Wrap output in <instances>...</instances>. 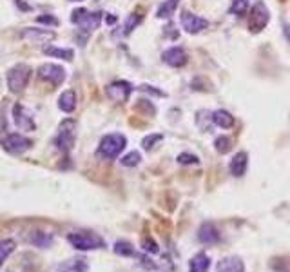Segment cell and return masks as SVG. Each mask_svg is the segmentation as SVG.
I'll list each match as a JSON object with an SVG mask.
<instances>
[{
    "label": "cell",
    "mask_w": 290,
    "mask_h": 272,
    "mask_svg": "<svg viewBox=\"0 0 290 272\" xmlns=\"http://www.w3.org/2000/svg\"><path fill=\"white\" fill-rule=\"evenodd\" d=\"M125 145H127L125 136L120 134V132H111V134H105L100 140L96 154L100 158H103V160H115V158L120 156V152L125 149Z\"/></svg>",
    "instance_id": "6da1fadb"
},
{
    "label": "cell",
    "mask_w": 290,
    "mask_h": 272,
    "mask_svg": "<svg viewBox=\"0 0 290 272\" xmlns=\"http://www.w3.org/2000/svg\"><path fill=\"white\" fill-rule=\"evenodd\" d=\"M68 241L76 248V251H96V248L105 247L103 238L98 234L89 231H80V232H71L68 236Z\"/></svg>",
    "instance_id": "7a4b0ae2"
},
{
    "label": "cell",
    "mask_w": 290,
    "mask_h": 272,
    "mask_svg": "<svg viewBox=\"0 0 290 272\" xmlns=\"http://www.w3.org/2000/svg\"><path fill=\"white\" fill-rule=\"evenodd\" d=\"M102 15L103 13L100 11H87V9L80 8L71 13V22L89 35V33L96 31V29L100 28V24H102Z\"/></svg>",
    "instance_id": "3957f363"
},
{
    "label": "cell",
    "mask_w": 290,
    "mask_h": 272,
    "mask_svg": "<svg viewBox=\"0 0 290 272\" xmlns=\"http://www.w3.org/2000/svg\"><path fill=\"white\" fill-rule=\"evenodd\" d=\"M31 67L28 64H16L6 75V80H8V87L11 93H22L29 84V78H31Z\"/></svg>",
    "instance_id": "277c9868"
},
{
    "label": "cell",
    "mask_w": 290,
    "mask_h": 272,
    "mask_svg": "<svg viewBox=\"0 0 290 272\" xmlns=\"http://www.w3.org/2000/svg\"><path fill=\"white\" fill-rule=\"evenodd\" d=\"M76 140V122L68 118L58 125V134L55 138V145L60 152H71Z\"/></svg>",
    "instance_id": "5b68a950"
},
{
    "label": "cell",
    "mask_w": 290,
    "mask_h": 272,
    "mask_svg": "<svg viewBox=\"0 0 290 272\" xmlns=\"http://www.w3.org/2000/svg\"><path fill=\"white\" fill-rule=\"evenodd\" d=\"M269 20H271V11H269V8L265 6L263 0H258L254 8H252L251 15H249V29L252 33L263 31L266 28V24H269Z\"/></svg>",
    "instance_id": "8992f818"
},
{
    "label": "cell",
    "mask_w": 290,
    "mask_h": 272,
    "mask_svg": "<svg viewBox=\"0 0 290 272\" xmlns=\"http://www.w3.org/2000/svg\"><path fill=\"white\" fill-rule=\"evenodd\" d=\"M38 76L44 82H49L51 85L58 87L65 82L68 78V71L58 64H42L38 67Z\"/></svg>",
    "instance_id": "52a82bcc"
},
{
    "label": "cell",
    "mask_w": 290,
    "mask_h": 272,
    "mask_svg": "<svg viewBox=\"0 0 290 272\" xmlns=\"http://www.w3.org/2000/svg\"><path fill=\"white\" fill-rule=\"evenodd\" d=\"M13 122H15V125L20 129V131L24 132H31L36 129V124H35V116H33V112L29 111L26 105L22 104H15L13 105Z\"/></svg>",
    "instance_id": "ba28073f"
},
{
    "label": "cell",
    "mask_w": 290,
    "mask_h": 272,
    "mask_svg": "<svg viewBox=\"0 0 290 272\" xmlns=\"http://www.w3.org/2000/svg\"><path fill=\"white\" fill-rule=\"evenodd\" d=\"M56 33L51 29H44V28H26L20 31V38L29 44L35 46H42V44H49L51 40H55Z\"/></svg>",
    "instance_id": "9c48e42d"
},
{
    "label": "cell",
    "mask_w": 290,
    "mask_h": 272,
    "mask_svg": "<svg viewBox=\"0 0 290 272\" xmlns=\"http://www.w3.org/2000/svg\"><path fill=\"white\" fill-rule=\"evenodd\" d=\"M2 147L6 149L11 154H22V152L29 151L33 147V142L29 140L28 136L18 134V132H11L2 140Z\"/></svg>",
    "instance_id": "30bf717a"
},
{
    "label": "cell",
    "mask_w": 290,
    "mask_h": 272,
    "mask_svg": "<svg viewBox=\"0 0 290 272\" xmlns=\"http://www.w3.org/2000/svg\"><path fill=\"white\" fill-rule=\"evenodd\" d=\"M180 22H182V28L185 29V33H189V35H198L203 29L209 28V22L205 18H202V16L194 15L191 11H182Z\"/></svg>",
    "instance_id": "8fae6325"
},
{
    "label": "cell",
    "mask_w": 290,
    "mask_h": 272,
    "mask_svg": "<svg viewBox=\"0 0 290 272\" xmlns=\"http://www.w3.org/2000/svg\"><path fill=\"white\" fill-rule=\"evenodd\" d=\"M105 93H107V96L113 102H120V104H123V102L129 100V96H131V93H132V85L125 80H116V82H113V84L107 85Z\"/></svg>",
    "instance_id": "7c38bea8"
},
{
    "label": "cell",
    "mask_w": 290,
    "mask_h": 272,
    "mask_svg": "<svg viewBox=\"0 0 290 272\" xmlns=\"http://www.w3.org/2000/svg\"><path fill=\"white\" fill-rule=\"evenodd\" d=\"M162 60L171 67H183L187 64V53L183 48H169L167 51H163Z\"/></svg>",
    "instance_id": "4fadbf2b"
},
{
    "label": "cell",
    "mask_w": 290,
    "mask_h": 272,
    "mask_svg": "<svg viewBox=\"0 0 290 272\" xmlns=\"http://www.w3.org/2000/svg\"><path fill=\"white\" fill-rule=\"evenodd\" d=\"M198 240L205 245H216L219 243L221 236H219V231L216 229V225L207 221V223H203L202 227L198 229Z\"/></svg>",
    "instance_id": "5bb4252c"
},
{
    "label": "cell",
    "mask_w": 290,
    "mask_h": 272,
    "mask_svg": "<svg viewBox=\"0 0 290 272\" xmlns=\"http://www.w3.org/2000/svg\"><path fill=\"white\" fill-rule=\"evenodd\" d=\"M216 272H245V265L238 256H229L218 261Z\"/></svg>",
    "instance_id": "9a60e30c"
},
{
    "label": "cell",
    "mask_w": 290,
    "mask_h": 272,
    "mask_svg": "<svg viewBox=\"0 0 290 272\" xmlns=\"http://www.w3.org/2000/svg\"><path fill=\"white\" fill-rule=\"evenodd\" d=\"M247 165H249V154L241 151V152H238V154H234V158H232L231 164H229V171H231L232 176L239 178L245 174Z\"/></svg>",
    "instance_id": "2e32d148"
},
{
    "label": "cell",
    "mask_w": 290,
    "mask_h": 272,
    "mask_svg": "<svg viewBox=\"0 0 290 272\" xmlns=\"http://www.w3.org/2000/svg\"><path fill=\"white\" fill-rule=\"evenodd\" d=\"M209 268H211V258L205 252H198L189 261V272H209Z\"/></svg>",
    "instance_id": "e0dca14e"
},
{
    "label": "cell",
    "mask_w": 290,
    "mask_h": 272,
    "mask_svg": "<svg viewBox=\"0 0 290 272\" xmlns=\"http://www.w3.org/2000/svg\"><path fill=\"white\" fill-rule=\"evenodd\" d=\"M89 265L85 258H73L60 265L56 272H87Z\"/></svg>",
    "instance_id": "ac0fdd59"
},
{
    "label": "cell",
    "mask_w": 290,
    "mask_h": 272,
    "mask_svg": "<svg viewBox=\"0 0 290 272\" xmlns=\"http://www.w3.org/2000/svg\"><path fill=\"white\" fill-rule=\"evenodd\" d=\"M42 53L46 56H51V58H62V60L71 62L73 56H75V51L69 48H55V46H44L42 48Z\"/></svg>",
    "instance_id": "d6986e66"
},
{
    "label": "cell",
    "mask_w": 290,
    "mask_h": 272,
    "mask_svg": "<svg viewBox=\"0 0 290 272\" xmlns=\"http://www.w3.org/2000/svg\"><path fill=\"white\" fill-rule=\"evenodd\" d=\"M58 109L64 112H73L76 109V93L75 91H64L58 96Z\"/></svg>",
    "instance_id": "ffe728a7"
},
{
    "label": "cell",
    "mask_w": 290,
    "mask_h": 272,
    "mask_svg": "<svg viewBox=\"0 0 290 272\" xmlns=\"http://www.w3.org/2000/svg\"><path fill=\"white\" fill-rule=\"evenodd\" d=\"M53 234H48V232L44 231H33L31 234H29V241H31L35 247L38 248H48L53 245Z\"/></svg>",
    "instance_id": "44dd1931"
},
{
    "label": "cell",
    "mask_w": 290,
    "mask_h": 272,
    "mask_svg": "<svg viewBox=\"0 0 290 272\" xmlns=\"http://www.w3.org/2000/svg\"><path fill=\"white\" fill-rule=\"evenodd\" d=\"M212 122L221 129H231L234 125V116L225 109H218L212 112Z\"/></svg>",
    "instance_id": "7402d4cb"
},
{
    "label": "cell",
    "mask_w": 290,
    "mask_h": 272,
    "mask_svg": "<svg viewBox=\"0 0 290 272\" xmlns=\"http://www.w3.org/2000/svg\"><path fill=\"white\" fill-rule=\"evenodd\" d=\"M180 0H163V4L158 8V11H156V16L158 18H171L172 15H174L176 8H178Z\"/></svg>",
    "instance_id": "603a6c76"
},
{
    "label": "cell",
    "mask_w": 290,
    "mask_h": 272,
    "mask_svg": "<svg viewBox=\"0 0 290 272\" xmlns=\"http://www.w3.org/2000/svg\"><path fill=\"white\" fill-rule=\"evenodd\" d=\"M13 251H15V241L13 240H2L0 241V267H2L4 261L11 256Z\"/></svg>",
    "instance_id": "cb8c5ba5"
},
{
    "label": "cell",
    "mask_w": 290,
    "mask_h": 272,
    "mask_svg": "<svg viewBox=\"0 0 290 272\" xmlns=\"http://www.w3.org/2000/svg\"><path fill=\"white\" fill-rule=\"evenodd\" d=\"M115 252L118 254V256H125V258H129V256H135L136 252H135V247H132L129 241H123V240H120V241H116L115 243Z\"/></svg>",
    "instance_id": "d4e9b609"
},
{
    "label": "cell",
    "mask_w": 290,
    "mask_h": 272,
    "mask_svg": "<svg viewBox=\"0 0 290 272\" xmlns=\"http://www.w3.org/2000/svg\"><path fill=\"white\" fill-rule=\"evenodd\" d=\"M140 22H142V15H136V13L129 15L127 18H125V24H123V35H131L140 26Z\"/></svg>",
    "instance_id": "484cf974"
},
{
    "label": "cell",
    "mask_w": 290,
    "mask_h": 272,
    "mask_svg": "<svg viewBox=\"0 0 290 272\" xmlns=\"http://www.w3.org/2000/svg\"><path fill=\"white\" fill-rule=\"evenodd\" d=\"M140 162H142V154H140L138 151H131L127 152L125 156L120 158V164H122L123 167H136Z\"/></svg>",
    "instance_id": "4316f807"
},
{
    "label": "cell",
    "mask_w": 290,
    "mask_h": 272,
    "mask_svg": "<svg viewBox=\"0 0 290 272\" xmlns=\"http://www.w3.org/2000/svg\"><path fill=\"white\" fill-rule=\"evenodd\" d=\"M214 149L219 152V154H227V152L232 149V140L229 136H218L214 142Z\"/></svg>",
    "instance_id": "83f0119b"
},
{
    "label": "cell",
    "mask_w": 290,
    "mask_h": 272,
    "mask_svg": "<svg viewBox=\"0 0 290 272\" xmlns=\"http://www.w3.org/2000/svg\"><path fill=\"white\" fill-rule=\"evenodd\" d=\"M162 140H163V134H160V132H152V134L145 136V138L142 140V147L145 149V151H152L154 145L160 144Z\"/></svg>",
    "instance_id": "f1b7e54d"
},
{
    "label": "cell",
    "mask_w": 290,
    "mask_h": 272,
    "mask_svg": "<svg viewBox=\"0 0 290 272\" xmlns=\"http://www.w3.org/2000/svg\"><path fill=\"white\" fill-rule=\"evenodd\" d=\"M247 9H249V0H232L231 8H229V11L232 13V15L236 16H241L247 13Z\"/></svg>",
    "instance_id": "f546056e"
},
{
    "label": "cell",
    "mask_w": 290,
    "mask_h": 272,
    "mask_svg": "<svg viewBox=\"0 0 290 272\" xmlns=\"http://www.w3.org/2000/svg\"><path fill=\"white\" fill-rule=\"evenodd\" d=\"M178 164L182 165H196L199 164V158L194 156V154H191V152H182L178 156Z\"/></svg>",
    "instance_id": "4dcf8cb0"
},
{
    "label": "cell",
    "mask_w": 290,
    "mask_h": 272,
    "mask_svg": "<svg viewBox=\"0 0 290 272\" xmlns=\"http://www.w3.org/2000/svg\"><path fill=\"white\" fill-rule=\"evenodd\" d=\"M142 247H143V251H145V252H151V254H158V252H160L158 243H156L154 240H151V238H143Z\"/></svg>",
    "instance_id": "1f68e13d"
},
{
    "label": "cell",
    "mask_w": 290,
    "mask_h": 272,
    "mask_svg": "<svg viewBox=\"0 0 290 272\" xmlns=\"http://www.w3.org/2000/svg\"><path fill=\"white\" fill-rule=\"evenodd\" d=\"M36 20H38L40 24H46V26H58V20H56L53 15H40Z\"/></svg>",
    "instance_id": "d6a6232c"
},
{
    "label": "cell",
    "mask_w": 290,
    "mask_h": 272,
    "mask_svg": "<svg viewBox=\"0 0 290 272\" xmlns=\"http://www.w3.org/2000/svg\"><path fill=\"white\" fill-rule=\"evenodd\" d=\"M138 89H140V91H143V93H149V95H154V96H165V93H163V91H160V89L152 87V85H147V84L140 85Z\"/></svg>",
    "instance_id": "836d02e7"
},
{
    "label": "cell",
    "mask_w": 290,
    "mask_h": 272,
    "mask_svg": "<svg viewBox=\"0 0 290 272\" xmlns=\"http://www.w3.org/2000/svg\"><path fill=\"white\" fill-rule=\"evenodd\" d=\"M283 35L286 36V40L290 42V24H285L283 26Z\"/></svg>",
    "instance_id": "e575fe53"
},
{
    "label": "cell",
    "mask_w": 290,
    "mask_h": 272,
    "mask_svg": "<svg viewBox=\"0 0 290 272\" xmlns=\"http://www.w3.org/2000/svg\"><path fill=\"white\" fill-rule=\"evenodd\" d=\"M69 2H82V0H69Z\"/></svg>",
    "instance_id": "d590c367"
}]
</instances>
